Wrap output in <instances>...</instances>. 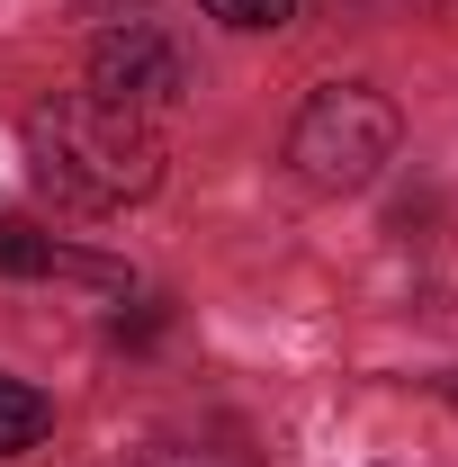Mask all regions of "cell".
<instances>
[{
  "mask_svg": "<svg viewBox=\"0 0 458 467\" xmlns=\"http://www.w3.org/2000/svg\"><path fill=\"white\" fill-rule=\"evenodd\" d=\"M27 162L36 180L55 189L63 207H90V216H109L126 198H144L153 180H162V144H153V126L144 117L109 109V99H46V109H27Z\"/></svg>",
  "mask_w": 458,
  "mask_h": 467,
  "instance_id": "obj_1",
  "label": "cell"
},
{
  "mask_svg": "<svg viewBox=\"0 0 458 467\" xmlns=\"http://www.w3.org/2000/svg\"><path fill=\"white\" fill-rule=\"evenodd\" d=\"M404 144V117L387 90H369V81H333V90H315L297 126H287V162L306 189H369V180L396 162Z\"/></svg>",
  "mask_w": 458,
  "mask_h": 467,
  "instance_id": "obj_2",
  "label": "cell"
},
{
  "mask_svg": "<svg viewBox=\"0 0 458 467\" xmlns=\"http://www.w3.org/2000/svg\"><path fill=\"white\" fill-rule=\"evenodd\" d=\"M180 90H189V72H180V46L172 36H153V27H109L99 46H90V99H109L126 117H153L172 109Z\"/></svg>",
  "mask_w": 458,
  "mask_h": 467,
  "instance_id": "obj_3",
  "label": "cell"
},
{
  "mask_svg": "<svg viewBox=\"0 0 458 467\" xmlns=\"http://www.w3.org/2000/svg\"><path fill=\"white\" fill-rule=\"evenodd\" d=\"M46 270H81V279H117L109 261H81V252H63L55 234L18 225V216H0V279H46Z\"/></svg>",
  "mask_w": 458,
  "mask_h": 467,
  "instance_id": "obj_4",
  "label": "cell"
},
{
  "mask_svg": "<svg viewBox=\"0 0 458 467\" xmlns=\"http://www.w3.org/2000/svg\"><path fill=\"white\" fill-rule=\"evenodd\" d=\"M55 431V405L27 387V378H0V459H18V450H36Z\"/></svg>",
  "mask_w": 458,
  "mask_h": 467,
  "instance_id": "obj_5",
  "label": "cell"
},
{
  "mask_svg": "<svg viewBox=\"0 0 458 467\" xmlns=\"http://www.w3.org/2000/svg\"><path fill=\"white\" fill-rule=\"evenodd\" d=\"M207 18H225L243 36H261V27H287L297 18V0H207Z\"/></svg>",
  "mask_w": 458,
  "mask_h": 467,
  "instance_id": "obj_6",
  "label": "cell"
}]
</instances>
